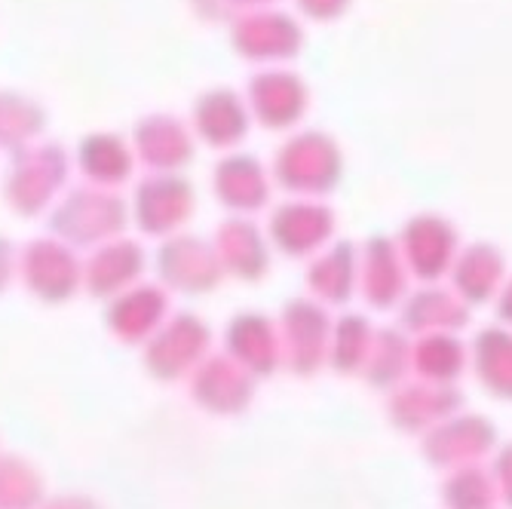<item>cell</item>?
Wrapping results in <instances>:
<instances>
[{
  "label": "cell",
  "mask_w": 512,
  "mask_h": 509,
  "mask_svg": "<svg viewBox=\"0 0 512 509\" xmlns=\"http://www.w3.org/2000/svg\"><path fill=\"white\" fill-rule=\"evenodd\" d=\"M126 224V206L120 197L99 191V188H80L74 191L56 212H53V234L56 240L74 246H102L120 237Z\"/></svg>",
  "instance_id": "6da1fadb"
},
{
  "label": "cell",
  "mask_w": 512,
  "mask_h": 509,
  "mask_svg": "<svg viewBox=\"0 0 512 509\" xmlns=\"http://www.w3.org/2000/svg\"><path fill=\"white\" fill-rule=\"evenodd\" d=\"M22 283L31 295L46 304L68 301L83 286V264L74 249L56 237L34 240L22 249L19 258Z\"/></svg>",
  "instance_id": "7a4b0ae2"
},
{
  "label": "cell",
  "mask_w": 512,
  "mask_h": 509,
  "mask_svg": "<svg viewBox=\"0 0 512 509\" xmlns=\"http://www.w3.org/2000/svg\"><path fill=\"white\" fill-rule=\"evenodd\" d=\"M142 267H145V255L138 249V243L117 237L111 243L96 246V252L83 261V286L89 295L111 301L135 286Z\"/></svg>",
  "instance_id": "3957f363"
},
{
  "label": "cell",
  "mask_w": 512,
  "mask_h": 509,
  "mask_svg": "<svg viewBox=\"0 0 512 509\" xmlns=\"http://www.w3.org/2000/svg\"><path fill=\"white\" fill-rule=\"evenodd\" d=\"M65 178V160L56 151H34L13 169L7 181V197L16 212L37 215L46 203L53 200L59 184Z\"/></svg>",
  "instance_id": "277c9868"
},
{
  "label": "cell",
  "mask_w": 512,
  "mask_h": 509,
  "mask_svg": "<svg viewBox=\"0 0 512 509\" xmlns=\"http://www.w3.org/2000/svg\"><path fill=\"white\" fill-rule=\"evenodd\" d=\"M234 40L249 59H292L301 50L304 31L286 13H252L237 25Z\"/></svg>",
  "instance_id": "5b68a950"
},
{
  "label": "cell",
  "mask_w": 512,
  "mask_h": 509,
  "mask_svg": "<svg viewBox=\"0 0 512 509\" xmlns=\"http://www.w3.org/2000/svg\"><path fill=\"white\" fill-rule=\"evenodd\" d=\"M163 295L154 286H132L108 304V329L120 341H145L163 319Z\"/></svg>",
  "instance_id": "8992f818"
},
{
  "label": "cell",
  "mask_w": 512,
  "mask_h": 509,
  "mask_svg": "<svg viewBox=\"0 0 512 509\" xmlns=\"http://www.w3.org/2000/svg\"><path fill=\"white\" fill-rule=\"evenodd\" d=\"M184 200H188V194L181 191V184L169 178L148 181L142 184V191H138L135 218L148 234H160V230H169L172 224L184 218Z\"/></svg>",
  "instance_id": "52a82bcc"
},
{
  "label": "cell",
  "mask_w": 512,
  "mask_h": 509,
  "mask_svg": "<svg viewBox=\"0 0 512 509\" xmlns=\"http://www.w3.org/2000/svg\"><path fill=\"white\" fill-rule=\"evenodd\" d=\"M252 89H255V102H258L261 117L270 123H286V120L298 117V111L304 105V83L286 71H270V74L255 77Z\"/></svg>",
  "instance_id": "ba28073f"
},
{
  "label": "cell",
  "mask_w": 512,
  "mask_h": 509,
  "mask_svg": "<svg viewBox=\"0 0 512 509\" xmlns=\"http://www.w3.org/2000/svg\"><path fill=\"white\" fill-rule=\"evenodd\" d=\"M200 347V332L191 326L188 319L172 322L169 329H163L151 344H148V365L157 375H178L184 365L191 362V356Z\"/></svg>",
  "instance_id": "9c48e42d"
},
{
  "label": "cell",
  "mask_w": 512,
  "mask_h": 509,
  "mask_svg": "<svg viewBox=\"0 0 512 509\" xmlns=\"http://www.w3.org/2000/svg\"><path fill=\"white\" fill-rule=\"evenodd\" d=\"M43 476L25 457H0V509H40Z\"/></svg>",
  "instance_id": "30bf717a"
},
{
  "label": "cell",
  "mask_w": 512,
  "mask_h": 509,
  "mask_svg": "<svg viewBox=\"0 0 512 509\" xmlns=\"http://www.w3.org/2000/svg\"><path fill=\"white\" fill-rule=\"evenodd\" d=\"M83 172L102 184V188H111V184H120L129 175V154L123 151V145L111 142V138H92L83 148Z\"/></svg>",
  "instance_id": "8fae6325"
},
{
  "label": "cell",
  "mask_w": 512,
  "mask_h": 509,
  "mask_svg": "<svg viewBox=\"0 0 512 509\" xmlns=\"http://www.w3.org/2000/svg\"><path fill=\"white\" fill-rule=\"evenodd\" d=\"M200 120H203V129L212 135V142H230V135H237L243 126L237 102L230 96H224V92L203 102Z\"/></svg>",
  "instance_id": "7c38bea8"
},
{
  "label": "cell",
  "mask_w": 512,
  "mask_h": 509,
  "mask_svg": "<svg viewBox=\"0 0 512 509\" xmlns=\"http://www.w3.org/2000/svg\"><path fill=\"white\" fill-rule=\"evenodd\" d=\"M142 151L148 154V160H154V166H175L172 160L184 154L181 132L172 123L148 126V132H142Z\"/></svg>",
  "instance_id": "4fadbf2b"
},
{
  "label": "cell",
  "mask_w": 512,
  "mask_h": 509,
  "mask_svg": "<svg viewBox=\"0 0 512 509\" xmlns=\"http://www.w3.org/2000/svg\"><path fill=\"white\" fill-rule=\"evenodd\" d=\"M295 4L313 22H335V19L347 16L353 0H295Z\"/></svg>",
  "instance_id": "5bb4252c"
},
{
  "label": "cell",
  "mask_w": 512,
  "mask_h": 509,
  "mask_svg": "<svg viewBox=\"0 0 512 509\" xmlns=\"http://www.w3.org/2000/svg\"><path fill=\"white\" fill-rule=\"evenodd\" d=\"M16 267H19V261H16V252H13V246H10L4 237H0V292H4V289L10 286V280H13Z\"/></svg>",
  "instance_id": "9a60e30c"
},
{
  "label": "cell",
  "mask_w": 512,
  "mask_h": 509,
  "mask_svg": "<svg viewBox=\"0 0 512 509\" xmlns=\"http://www.w3.org/2000/svg\"><path fill=\"white\" fill-rule=\"evenodd\" d=\"M40 509H102V506L96 500H89V497L65 494V497H53V500L40 503Z\"/></svg>",
  "instance_id": "2e32d148"
},
{
  "label": "cell",
  "mask_w": 512,
  "mask_h": 509,
  "mask_svg": "<svg viewBox=\"0 0 512 509\" xmlns=\"http://www.w3.org/2000/svg\"><path fill=\"white\" fill-rule=\"evenodd\" d=\"M246 4H264V0H246Z\"/></svg>",
  "instance_id": "e0dca14e"
}]
</instances>
